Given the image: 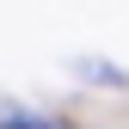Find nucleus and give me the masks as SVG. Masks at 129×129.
<instances>
[]
</instances>
